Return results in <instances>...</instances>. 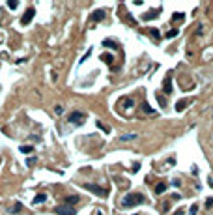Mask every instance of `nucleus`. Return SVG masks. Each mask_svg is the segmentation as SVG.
<instances>
[{
	"label": "nucleus",
	"instance_id": "27",
	"mask_svg": "<svg viewBox=\"0 0 213 215\" xmlns=\"http://www.w3.org/2000/svg\"><path fill=\"white\" fill-rule=\"evenodd\" d=\"M17 6H19L17 2H8V8H10V10H15V8H17Z\"/></svg>",
	"mask_w": 213,
	"mask_h": 215
},
{
	"label": "nucleus",
	"instance_id": "18",
	"mask_svg": "<svg viewBox=\"0 0 213 215\" xmlns=\"http://www.w3.org/2000/svg\"><path fill=\"white\" fill-rule=\"evenodd\" d=\"M178 34H180V32H178V28L168 30V32H166V38H168V39H172V38H176V36H178Z\"/></svg>",
	"mask_w": 213,
	"mask_h": 215
},
{
	"label": "nucleus",
	"instance_id": "9",
	"mask_svg": "<svg viewBox=\"0 0 213 215\" xmlns=\"http://www.w3.org/2000/svg\"><path fill=\"white\" fill-rule=\"evenodd\" d=\"M166 183L165 182H161V183H157V185H155V195H163V193H165L166 191Z\"/></svg>",
	"mask_w": 213,
	"mask_h": 215
},
{
	"label": "nucleus",
	"instance_id": "22",
	"mask_svg": "<svg viewBox=\"0 0 213 215\" xmlns=\"http://www.w3.org/2000/svg\"><path fill=\"white\" fill-rule=\"evenodd\" d=\"M21 151H23V154H32L34 148L32 146H21Z\"/></svg>",
	"mask_w": 213,
	"mask_h": 215
},
{
	"label": "nucleus",
	"instance_id": "16",
	"mask_svg": "<svg viewBox=\"0 0 213 215\" xmlns=\"http://www.w3.org/2000/svg\"><path fill=\"white\" fill-rule=\"evenodd\" d=\"M183 19H185V13H181V11H178L172 15V21H183Z\"/></svg>",
	"mask_w": 213,
	"mask_h": 215
},
{
	"label": "nucleus",
	"instance_id": "3",
	"mask_svg": "<svg viewBox=\"0 0 213 215\" xmlns=\"http://www.w3.org/2000/svg\"><path fill=\"white\" fill-rule=\"evenodd\" d=\"M82 187H84L86 191H92L94 195L101 197V198H106V197H109V191H106V189H103V187H97V185H92V183H84Z\"/></svg>",
	"mask_w": 213,
	"mask_h": 215
},
{
	"label": "nucleus",
	"instance_id": "4",
	"mask_svg": "<svg viewBox=\"0 0 213 215\" xmlns=\"http://www.w3.org/2000/svg\"><path fill=\"white\" fill-rule=\"evenodd\" d=\"M54 213L56 215H77V211L69 206H56L54 208Z\"/></svg>",
	"mask_w": 213,
	"mask_h": 215
},
{
	"label": "nucleus",
	"instance_id": "15",
	"mask_svg": "<svg viewBox=\"0 0 213 215\" xmlns=\"http://www.w3.org/2000/svg\"><path fill=\"white\" fill-rule=\"evenodd\" d=\"M150 34H152V38H155V39H161V32L157 30V28H150Z\"/></svg>",
	"mask_w": 213,
	"mask_h": 215
},
{
	"label": "nucleus",
	"instance_id": "23",
	"mask_svg": "<svg viewBox=\"0 0 213 215\" xmlns=\"http://www.w3.org/2000/svg\"><path fill=\"white\" fill-rule=\"evenodd\" d=\"M157 95V99H159V103H161V107H166V101H165V98H163V94H155Z\"/></svg>",
	"mask_w": 213,
	"mask_h": 215
},
{
	"label": "nucleus",
	"instance_id": "24",
	"mask_svg": "<svg viewBox=\"0 0 213 215\" xmlns=\"http://www.w3.org/2000/svg\"><path fill=\"white\" fill-rule=\"evenodd\" d=\"M90 54H92V49H88V51H86V54H84V56L81 58V64H82V62H86V60H88V56H90Z\"/></svg>",
	"mask_w": 213,
	"mask_h": 215
},
{
	"label": "nucleus",
	"instance_id": "28",
	"mask_svg": "<svg viewBox=\"0 0 213 215\" xmlns=\"http://www.w3.org/2000/svg\"><path fill=\"white\" fill-rule=\"evenodd\" d=\"M213 206V198H208L206 200V208H211Z\"/></svg>",
	"mask_w": 213,
	"mask_h": 215
},
{
	"label": "nucleus",
	"instance_id": "17",
	"mask_svg": "<svg viewBox=\"0 0 213 215\" xmlns=\"http://www.w3.org/2000/svg\"><path fill=\"white\" fill-rule=\"evenodd\" d=\"M142 110H144L146 114H153V112H155V110H153L150 105H146V103H142Z\"/></svg>",
	"mask_w": 213,
	"mask_h": 215
},
{
	"label": "nucleus",
	"instance_id": "10",
	"mask_svg": "<svg viewBox=\"0 0 213 215\" xmlns=\"http://www.w3.org/2000/svg\"><path fill=\"white\" fill-rule=\"evenodd\" d=\"M191 101H187V99H181V101H178V105H176V110L178 112H181V110H185V107L189 105Z\"/></svg>",
	"mask_w": 213,
	"mask_h": 215
},
{
	"label": "nucleus",
	"instance_id": "6",
	"mask_svg": "<svg viewBox=\"0 0 213 215\" xmlns=\"http://www.w3.org/2000/svg\"><path fill=\"white\" fill-rule=\"evenodd\" d=\"M163 94H172V79H170V75L165 77V82H163Z\"/></svg>",
	"mask_w": 213,
	"mask_h": 215
},
{
	"label": "nucleus",
	"instance_id": "14",
	"mask_svg": "<svg viewBox=\"0 0 213 215\" xmlns=\"http://www.w3.org/2000/svg\"><path fill=\"white\" fill-rule=\"evenodd\" d=\"M122 103H124V105H125L127 109H131V107L135 105V99H133V98H124V99H122Z\"/></svg>",
	"mask_w": 213,
	"mask_h": 215
},
{
	"label": "nucleus",
	"instance_id": "30",
	"mask_svg": "<svg viewBox=\"0 0 213 215\" xmlns=\"http://www.w3.org/2000/svg\"><path fill=\"white\" fill-rule=\"evenodd\" d=\"M135 215H138V213H135Z\"/></svg>",
	"mask_w": 213,
	"mask_h": 215
},
{
	"label": "nucleus",
	"instance_id": "25",
	"mask_svg": "<svg viewBox=\"0 0 213 215\" xmlns=\"http://www.w3.org/2000/svg\"><path fill=\"white\" fill-rule=\"evenodd\" d=\"M97 127H99V129H103L105 133H109V127H106L105 123H101V122H97Z\"/></svg>",
	"mask_w": 213,
	"mask_h": 215
},
{
	"label": "nucleus",
	"instance_id": "29",
	"mask_svg": "<svg viewBox=\"0 0 213 215\" xmlns=\"http://www.w3.org/2000/svg\"><path fill=\"white\" fill-rule=\"evenodd\" d=\"M181 213H183V210H178V211H176L174 215H181Z\"/></svg>",
	"mask_w": 213,
	"mask_h": 215
},
{
	"label": "nucleus",
	"instance_id": "2",
	"mask_svg": "<svg viewBox=\"0 0 213 215\" xmlns=\"http://www.w3.org/2000/svg\"><path fill=\"white\" fill-rule=\"evenodd\" d=\"M84 120H86V114L81 112V110H73L71 114H67V122L73 123V126H82Z\"/></svg>",
	"mask_w": 213,
	"mask_h": 215
},
{
	"label": "nucleus",
	"instance_id": "11",
	"mask_svg": "<svg viewBox=\"0 0 213 215\" xmlns=\"http://www.w3.org/2000/svg\"><path fill=\"white\" fill-rule=\"evenodd\" d=\"M45 200H47V195H45V193H39V195L34 197V204H43Z\"/></svg>",
	"mask_w": 213,
	"mask_h": 215
},
{
	"label": "nucleus",
	"instance_id": "19",
	"mask_svg": "<svg viewBox=\"0 0 213 215\" xmlns=\"http://www.w3.org/2000/svg\"><path fill=\"white\" fill-rule=\"evenodd\" d=\"M103 45H105V47H112V49H116V47H118L112 39H105V41H103Z\"/></svg>",
	"mask_w": 213,
	"mask_h": 215
},
{
	"label": "nucleus",
	"instance_id": "8",
	"mask_svg": "<svg viewBox=\"0 0 213 215\" xmlns=\"http://www.w3.org/2000/svg\"><path fill=\"white\" fill-rule=\"evenodd\" d=\"M101 60L105 62V64H109V66L114 64V56H112V54H109V52H103V54H101Z\"/></svg>",
	"mask_w": 213,
	"mask_h": 215
},
{
	"label": "nucleus",
	"instance_id": "13",
	"mask_svg": "<svg viewBox=\"0 0 213 215\" xmlns=\"http://www.w3.org/2000/svg\"><path fill=\"white\" fill-rule=\"evenodd\" d=\"M135 138H138V135L137 133H131V135H122V137H120V140L127 142V140H135Z\"/></svg>",
	"mask_w": 213,
	"mask_h": 215
},
{
	"label": "nucleus",
	"instance_id": "26",
	"mask_svg": "<svg viewBox=\"0 0 213 215\" xmlns=\"http://www.w3.org/2000/svg\"><path fill=\"white\" fill-rule=\"evenodd\" d=\"M196 211H198V206L195 204V206H191V211H189V215H196Z\"/></svg>",
	"mask_w": 213,
	"mask_h": 215
},
{
	"label": "nucleus",
	"instance_id": "1",
	"mask_svg": "<svg viewBox=\"0 0 213 215\" xmlns=\"http://www.w3.org/2000/svg\"><path fill=\"white\" fill-rule=\"evenodd\" d=\"M146 202V198L140 195V193H129L124 200H122V206L124 208H135V206H138V204H144Z\"/></svg>",
	"mask_w": 213,
	"mask_h": 215
},
{
	"label": "nucleus",
	"instance_id": "20",
	"mask_svg": "<svg viewBox=\"0 0 213 215\" xmlns=\"http://www.w3.org/2000/svg\"><path fill=\"white\" fill-rule=\"evenodd\" d=\"M77 202H79V197H77V195L67 197V206H69V204H77Z\"/></svg>",
	"mask_w": 213,
	"mask_h": 215
},
{
	"label": "nucleus",
	"instance_id": "7",
	"mask_svg": "<svg viewBox=\"0 0 213 215\" xmlns=\"http://www.w3.org/2000/svg\"><path fill=\"white\" fill-rule=\"evenodd\" d=\"M90 19L94 21V23H95V21L99 23V21H103V19H105V11H103V10H97V11H94V13L90 15Z\"/></svg>",
	"mask_w": 213,
	"mask_h": 215
},
{
	"label": "nucleus",
	"instance_id": "5",
	"mask_svg": "<svg viewBox=\"0 0 213 215\" xmlns=\"http://www.w3.org/2000/svg\"><path fill=\"white\" fill-rule=\"evenodd\" d=\"M34 15H36V10H34V8H28V10L24 11L23 19H21V24H28V23L34 19Z\"/></svg>",
	"mask_w": 213,
	"mask_h": 215
},
{
	"label": "nucleus",
	"instance_id": "12",
	"mask_svg": "<svg viewBox=\"0 0 213 215\" xmlns=\"http://www.w3.org/2000/svg\"><path fill=\"white\" fill-rule=\"evenodd\" d=\"M157 15H159V10H150V11H148L146 15H144V19H146V21H150V19H155Z\"/></svg>",
	"mask_w": 213,
	"mask_h": 215
},
{
	"label": "nucleus",
	"instance_id": "21",
	"mask_svg": "<svg viewBox=\"0 0 213 215\" xmlns=\"http://www.w3.org/2000/svg\"><path fill=\"white\" fill-rule=\"evenodd\" d=\"M11 211H13V213H21V211H23V204H19V202H17L15 206H13V210H11Z\"/></svg>",
	"mask_w": 213,
	"mask_h": 215
}]
</instances>
